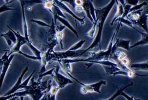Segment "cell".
<instances>
[{
	"mask_svg": "<svg viewBox=\"0 0 148 100\" xmlns=\"http://www.w3.org/2000/svg\"><path fill=\"white\" fill-rule=\"evenodd\" d=\"M16 9H12L11 7H8L7 5V4H5L4 5H3L1 7H0V14L3 13V12L5 11H10V10H16Z\"/></svg>",
	"mask_w": 148,
	"mask_h": 100,
	"instance_id": "obj_25",
	"label": "cell"
},
{
	"mask_svg": "<svg viewBox=\"0 0 148 100\" xmlns=\"http://www.w3.org/2000/svg\"><path fill=\"white\" fill-rule=\"evenodd\" d=\"M125 1H126L125 4L131 5V6L132 5L135 6V5H138L139 0H125Z\"/></svg>",
	"mask_w": 148,
	"mask_h": 100,
	"instance_id": "obj_28",
	"label": "cell"
},
{
	"mask_svg": "<svg viewBox=\"0 0 148 100\" xmlns=\"http://www.w3.org/2000/svg\"><path fill=\"white\" fill-rule=\"evenodd\" d=\"M147 10L144 11V9L141 13L140 16L137 21L132 22L133 25H138V26L142 27L145 30L146 33H147Z\"/></svg>",
	"mask_w": 148,
	"mask_h": 100,
	"instance_id": "obj_9",
	"label": "cell"
},
{
	"mask_svg": "<svg viewBox=\"0 0 148 100\" xmlns=\"http://www.w3.org/2000/svg\"><path fill=\"white\" fill-rule=\"evenodd\" d=\"M34 78L35 77L32 76L30 79L31 83L27 85L24 89V91L16 92L17 97L29 96L30 100H40L46 93L49 92L53 84L52 80L42 82L40 79L35 81Z\"/></svg>",
	"mask_w": 148,
	"mask_h": 100,
	"instance_id": "obj_2",
	"label": "cell"
},
{
	"mask_svg": "<svg viewBox=\"0 0 148 100\" xmlns=\"http://www.w3.org/2000/svg\"><path fill=\"white\" fill-rule=\"evenodd\" d=\"M107 82L104 80L100 81L96 83L90 84H85L82 83L81 88H80V92L83 94H86V93L97 92L98 93H101L100 87L103 85H106Z\"/></svg>",
	"mask_w": 148,
	"mask_h": 100,
	"instance_id": "obj_5",
	"label": "cell"
},
{
	"mask_svg": "<svg viewBox=\"0 0 148 100\" xmlns=\"http://www.w3.org/2000/svg\"><path fill=\"white\" fill-rule=\"evenodd\" d=\"M21 3V8H22V14H23V30H24V36L25 37L27 41V43L32 42V41L30 40L29 37V33H28V27H27V24L26 22V19L25 16V11H24V5L23 3Z\"/></svg>",
	"mask_w": 148,
	"mask_h": 100,
	"instance_id": "obj_14",
	"label": "cell"
},
{
	"mask_svg": "<svg viewBox=\"0 0 148 100\" xmlns=\"http://www.w3.org/2000/svg\"><path fill=\"white\" fill-rule=\"evenodd\" d=\"M11 30H12V32H14V33L15 34L16 37V44L14 45V47H12L11 48V49H9V50H6V51L8 52V55L9 56L11 55L12 54H13L14 53H18L19 51H20L21 50V47L24 45V44H27V41L25 37L21 36L18 32H16L15 31H14L13 29Z\"/></svg>",
	"mask_w": 148,
	"mask_h": 100,
	"instance_id": "obj_6",
	"label": "cell"
},
{
	"mask_svg": "<svg viewBox=\"0 0 148 100\" xmlns=\"http://www.w3.org/2000/svg\"><path fill=\"white\" fill-rule=\"evenodd\" d=\"M59 90L60 89L57 86L52 84L50 91H49V92H50V100H56V95Z\"/></svg>",
	"mask_w": 148,
	"mask_h": 100,
	"instance_id": "obj_20",
	"label": "cell"
},
{
	"mask_svg": "<svg viewBox=\"0 0 148 100\" xmlns=\"http://www.w3.org/2000/svg\"><path fill=\"white\" fill-rule=\"evenodd\" d=\"M10 0H4V1L5 2V4H8L10 3Z\"/></svg>",
	"mask_w": 148,
	"mask_h": 100,
	"instance_id": "obj_31",
	"label": "cell"
},
{
	"mask_svg": "<svg viewBox=\"0 0 148 100\" xmlns=\"http://www.w3.org/2000/svg\"><path fill=\"white\" fill-rule=\"evenodd\" d=\"M14 1H20V0H14ZM14 1H12V2H13ZM12 2H11V3H12Z\"/></svg>",
	"mask_w": 148,
	"mask_h": 100,
	"instance_id": "obj_34",
	"label": "cell"
},
{
	"mask_svg": "<svg viewBox=\"0 0 148 100\" xmlns=\"http://www.w3.org/2000/svg\"><path fill=\"white\" fill-rule=\"evenodd\" d=\"M8 27L9 28V30L8 31V32H6L5 33H2L1 34V36L4 37L5 39L6 42H7L8 45L10 47H12V44L15 45L16 43V37L15 35V34L14 33V32H12V30H11V28L9 26H8Z\"/></svg>",
	"mask_w": 148,
	"mask_h": 100,
	"instance_id": "obj_11",
	"label": "cell"
},
{
	"mask_svg": "<svg viewBox=\"0 0 148 100\" xmlns=\"http://www.w3.org/2000/svg\"><path fill=\"white\" fill-rule=\"evenodd\" d=\"M60 66L58 65L56 67H55V70L53 71L54 74L52 76V77L53 78L55 83L57 84V86L60 89H63L67 84L73 83V81L67 77L63 76L59 72L60 70Z\"/></svg>",
	"mask_w": 148,
	"mask_h": 100,
	"instance_id": "obj_4",
	"label": "cell"
},
{
	"mask_svg": "<svg viewBox=\"0 0 148 100\" xmlns=\"http://www.w3.org/2000/svg\"><path fill=\"white\" fill-rule=\"evenodd\" d=\"M87 1H93V0H87Z\"/></svg>",
	"mask_w": 148,
	"mask_h": 100,
	"instance_id": "obj_33",
	"label": "cell"
},
{
	"mask_svg": "<svg viewBox=\"0 0 148 100\" xmlns=\"http://www.w3.org/2000/svg\"><path fill=\"white\" fill-rule=\"evenodd\" d=\"M115 4H118V1H117V0H111L110 2L103 8L95 9V16L97 17L94 24L97 25L96 31L97 32V33L93 42L92 43V44L88 48L83 50L82 53H81V54H80L81 56H82L84 53H86L88 51H89V50L93 49L97 47H99L100 51H101L102 50L101 41V36H102L103 26L110 10L112 9L114 5Z\"/></svg>",
	"mask_w": 148,
	"mask_h": 100,
	"instance_id": "obj_1",
	"label": "cell"
},
{
	"mask_svg": "<svg viewBox=\"0 0 148 100\" xmlns=\"http://www.w3.org/2000/svg\"><path fill=\"white\" fill-rule=\"evenodd\" d=\"M130 42H131L130 40L126 41V40L120 39H116V41L115 43V44L112 45V52H111V54L115 52L118 48H121L127 50V51H130Z\"/></svg>",
	"mask_w": 148,
	"mask_h": 100,
	"instance_id": "obj_8",
	"label": "cell"
},
{
	"mask_svg": "<svg viewBox=\"0 0 148 100\" xmlns=\"http://www.w3.org/2000/svg\"><path fill=\"white\" fill-rule=\"evenodd\" d=\"M134 100H141V99H137V98H134Z\"/></svg>",
	"mask_w": 148,
	"mask_h": 100,
	"instance_id": "obj_32",
	"label": "cell"
},
{
	"mask_svg": "<svg viewBox=\"0 0 148 100\" xmlns=\"http://www.w3.org/2000/svg\"><path fill=\"white\" fill-rule=\"evenodd\" d=\"M143 10V9L142 8V9H141L138 10H135V11L130 12V13H129L127 15L126 18H127V20L131 21L132 23L133 22L137 21L138 20L139 17L140 16L141 13H142Z\"/></svg>",
	"mask_w": 148,
	"mask_h": 100,
	"instance_id": "obj_17",
	"label": "cell"
},
{
	"mask_svg": "<svg viewBox=\"0 0 148 100\" xmlns=\"http://www.w3.org/2000/svg\"><path fill=\"white\" fill-rule=\"evenodd\" d=\"M53 21H54V22L55 24H57V20H58L61 23L63 24V25L65 27H67L69 29H70L72 32L76 35V36H77V37H78V34L77 33V31L71 26V25L69 24V22L67 21L66 19H64L62 17L58 16H56V15L53 16Z\"/></svg>",
	"mask_w": 148,
	"mask_h": 100,
	"instance_id": "obj_13",
	"label": "cell"
},
{
	"mask_svg": "<svg viewBox=\"0 0 148 100\" xmlns=\"http://www.w3.org/2000/svg\"><path fill=\"white\" fill-rule=\"evenodd\" d=\"M129 68L131 70L137 71H147L148 70V64L147 61L143 63H140V64H130L129 66Z\"/></svg>",
	"mask_w": 148,
	"mask_h": 100,
	"instance_id": "obj_15",
	"label": "cell"
},
{
	"mask_svg": "<svg viewBox=\"0 0 148 100\" xmlns=\"http://www.w3.org/2000/svg\"><path fill=\"white\" fill-rule=\"evenodd\" d=\"M52 2L53 3V4L57 5V7L61 10L66 12V13H68L69 15H71L72 16H73L74 18L75 19V20H77V21H79L81 24L83 25L84 24V18H80L78 16H77L76 15H75L73 14V12L70 10V9L67 7L66 5H65L63 2H61L60 0H52Z\"/></svg>",
	"mask_w": 148,
	"mask_h": 100,
	"instance_id": "obj_7",
	"label": "cell"
},
{
	"mask_svg": "<svg viewBox=\"0 0 148 100\" xmlns=\"http://www.w3.org/2000/svg\"><path fill=\"white\" fill-rule=\"evenodd\" d=\"M27 45L29 47L30 49L32 50V51L34 54V55L35 56V57H36L37 58H38L39 61L41 62V55H42L41 51H40V50H39L38 49H37L35 46H34L32 45V42L27 43Z\"/></svg>",
	"mask_w": 148,
	"mask_h": 100,
	"instance_id": "obj_18",
	"label": "cell"
},
{
	"mask_svg": "<svg viewBox=\"0 0 148 100\" xmlns=\"http://www.w3.org/2000/svg\"><path fill=\"white\" fill-rule=\"evenodd\" d=\"M86 42L85 40H81L79 41L78 42H77L75 44H74L71 48H70L69 49L71 50V51H76V50H78L81 48L84 43Z\"/></svg>",
	"mask_w": 148,
	"mask_h": 100,
	"instance_id": "obj_22",
	"label": "cell"
},
{
	"mask_svg": "<svg viewBox=\"0 0 148 100\" xmlns=\"http://www.w3.org/2000/svg\"><path fill=\"white\" fill-rule=\"evenodd\" d=\"M29 70V66H27L25 69L23 70L22 74H21V76L19 77V78H18V80L16 81V83L15 84V85L12 87V88L10 89V91H9L7 93H5V94H4V95L5 96H8V95H11V94H13V93H14L15 92H17V91L18 90V87H19L20 85L22 83V80H23V78L24 77V75H25V74Z\"/></svg>",
	"mask_w": 148,
	"mask_h": 100,
	"instance_id": "obj_12",
	"label": "cell"
},
{
	"mask_svg": "<svg viewBox=\"0 0 148 100\" xmlns=\"http://www.w3.org/2000/svg\"><path fill=\"white\" fill-rule=\"evenodd\" d=\"M132 85H133V82H131V83H129V84H128L127 85H126V86L122 87V88H118V87H116L117 91L115 92V94L113 95L112 97H111L110 98H109V99H106V100H115L116 97H118L120 95V93H121V92L122 91H123L125 89H126V88H127V87H130V86H132ZM100 100H102V99H100Z\"/></svg>",
	"mask_w": 148,
	"mask_h": 100,
	"instance_id": "obj_19",
	"label": "cell"
},
{
	"mask_svg": "<svg viewBox=\"0 0 148 100\" xmlns=\"http://www.w3.org/2000/svg\"><path fill=\"white\" fill-rule=\"evenodd\" d=\"M10 56H9L8 55V52L5 51V53L4 55H3L2 56L0 55V70H2V68L3 66L4 61L7 60Z\"/></svg>",
	"mask_w": 148,
	"mask_h": 100,
	"instance_id": "obj_23",
	"label": "cell"
},
{
	"mask_svg": "<svg viewBox=\"0 0 148 100\" xmlns=\"http://www.w3.org/2000/svg\"><path fill=\"white\" fill-rule=\"evenodd\" d=\"M31 22H35L36 24H37L38 25H39V26H43V27H47L48 28H49L51 27V26H49V25H48L47 24L42 22V21H38V20H31Z\"/></svg>",
	"mask_w": 148,
	"mask_h": 100,
	"instance_id": "obj_26",
	"label": "cell"
},
{
	"mask_svg": "<svg viewBox=\"0 0 148 100\" xmlns=\"http://www.w3.org/2000/svg\"><path fill=\"white\" fill-rule=\"evenodd\" d=\"M147 4V2H143L141 4H139V5H135L134 6V7H132L130 10H129V13H130V12H132V11H135V10H140L141 9H142L144 6L146 5Z\"/></svg>",
	"mask_w": 148,
	"mask_h": 100,
	"instance_id": "obj_24",
	"label": "cell"
},
{
	"mask_svg": "<svg viewBox=\"0 0 148 100\" xmlns=\"http://www.w3.org/2000/svg\"><path fill=\"white\" fill-rule=\"evenodd\" d=\"M16 95H17V93L16 92H15L14 93H13V94H11V95H8V96H5V95H3V96H1L0 97V100H8L12 98H13L14 97H16Z\"/></svg>",
	"mask_w": 148,
	"mask_h": 100,
	"instance_id": "obj_27",
	"label": "cell"
},
{
	"mask_svg": "<svg viewBox=\"0 0 148 100\" xmlns=\"http://www.w3.org/2000/svg\"><path fill=\"white\" fill-rule=\"evenodd\" d=\"M134 29L135 30L138 32L141 35V37H142V38H141V40L140 41L137 42V43H134V44L132 46H130V49L131 48H133L135 47H137V46H140V45H147L148 43V41H147V33H143V32H141L140 31H139L138 30H137V28H135V27H134Z\"/></svg>",
	"mask_w": 148,
	"mask_h": 100,
	"instance_id": "obj_16",
	"label": "cell"
},
{
	"mask_svg": "<svg viewBox=\"0 0 148 100\" xmlns=\"http://www.w3.org/2000/svg\"><path fill=\"white\" fill-rule=\"evenodd\" d=\"M14 56H15V55L14 54H12L10 57L4 61L3 66L2 70H1V76H0V89H1V88L2 87L3 83L4 82L5 76V74L8 71V69L10 65V64H11L12 60H13V59L14 58Z\"/></svg>",
	"mask_w": 148,
	"mask_h": 100,
	"instance_id": "obj_10",
	"label": "cell"
},
{
	"mask_svg": "<svg viewBox=\"0 0 148 100\" xmlns=\"http://www.w3.org/2000/svg\"><path fill=\"white\" fill-rule=\"evenodd\" d=\"M60 1L63 3L66 2L69 4L74 10L79 13L84 11L88 18L94 24V21L90 14L89 2L87 0H60Z\"/></svg>",
	"mask_w": 148,
	"mask_h": 100,
	"instance_id": "obj_3",
	"label": "cell"
},
{
	"mask_svg": "<svg viewBox=\"0 0 148 100\" xmlns=\"http://www.w3.org/2000/svg\"><path fill=\"white\" fill-rule=\"evenodd\" d=\"M35 71H36V70H34L31 74H30V76H29L25 81H24V82L21 83V84L20 85L19 87H18V90H20V89H24L25 88V87L28 85L29 82L30 80V79H31V78L32 77V76H34V74H35Z\"/></svg>",
	"mask_w": 148,
	"mask_h": 100,
	"instance_id": "obj_21",
	"label": "cell"
},
{
	"mask_svg": "<svg viewBox=\"0 0 148 100\" xmlns=\"http://www.w3.org/2000/svg\"><path fill=\"white\" fill-rule=\"evenodd\" d=\"M120 95L125 98L127 100H134V97H130L128 95H127L126 93H125L123 91H122L120 93Z\"/></svg>",
	"mask_w": 148,
	"mask_h": 100,
	"instance_id": "obj_29",
	"label": "cell"
},
{
	"mask_svg": "<svg viewBox=\"0 0 148 100\" xmlns=\"http://www.w3.org/2000/svg\"><path fill=\"white\" fill-rule=\"evenodd\" d=\"M18 98V97H13V98H12L8 99V100H16V99H17Z\"/></svg>",
	"mask_w": 148,
	"mask_h": 100,
	"instance_id": "obj_30",
	"label": "cell"
}]
</instances>
